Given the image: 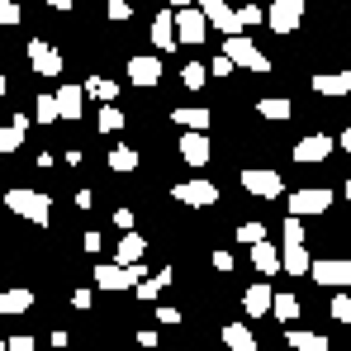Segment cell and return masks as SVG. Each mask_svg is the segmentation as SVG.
<instances>
[{
	"label": "cell",
	"instance_id": "15",
	"mask_svg": "<svg viewBox=\"0 0 351 351\" xmlns=\"http://www.w3.org/2000/svg\"><path fill=\"white\" fill-rule=\"evenodd\" d=\"M271 299H276V290H271L266 280H252V285L242 290V308H247V318H252V323L266 318V313H271Z\"/></svg>",
	"mask_w": 351,
	"mask_h": 351
},
{
	"label": "cell",
	"instance_id": "12",
	"mask_svg": "<svg viewBox=\"0 0 351 351\" xmlns=\"http://www.w3.org/2000/svg\"><path fill=\"white\" fill-rule=\"evenodd\" d=\"M209 38V24H204V14H199V5H190V10H176V43H190V48H199Z\"/></svg>",
	"mask_w": 351,
	"mask_h": 351
},
{
	"label": "cell",
	"instance_id": "52",
	"mask_svg": "<svg viewBox=\"0 0 351 351\" xmlns=\"http://www.w3.org/2000/svg\"><path fill=\"white\" fill-rule=\"evenodd\" d=\"M190 5H195V0H171V10H190Z\"/></svg>",
	"mask_w": 351,
	"mask_h": 351
},
{
	"label": "cell",
	"instance_id": "44",
	"mask_svg": "<svg viewBox=\"0 0 351 351\" xmlns=\"http://www.w3.org/2000/svg\"><path fill=\"white\" fill-rule=\"evenodd\" d=\"M209 71H214V76H233V62H228L223 53H219V58L209 62Z\"/></svg>",
	"mask_w": 351,
	"mask_h": 351
},
{
	"label": "cell",
	"instance_id": "19",
	"mask_svg": "<svg viewBox=\"0 0 351 351\" xmlns=\"http://www.w3.org/2000/svg\"><path fill=\"white\" fill-rule=\"evenodd\" d=\"M313 90L323 100H342V95H351V71H318L313 76Z\"/></svg>",
	"mask_w": 351,
	"mask_h": 351
},
{
	"label": "cell",
	"instance_id": "55",
	"mask_svg": "<svg viewBox=\"0 0 351 351\" xmlns=\"http://www.w3.org/2000/svg\"><path fill=\"white\" fill-rule=\"evenodd\" d=\"M0 351H10V342H5V337H0Z\"/></svg>",
	"mask_w": 351,
	"mask_h": 351
},
{
	"label": "cell",
	"instance_id": "20",
	"mask_svg": "<svg viewBox=\"0 0 351 351\" xmlns=\"http://www.w3.org/2000/svg\"><path fill=\"white\" fill-rule=\"evenodd\" d=\"M223 347L228 351H261L256 347V328H247V323H223Z\"/></svg>",
	"mask_w": 351,
	"mask_h": 351
},
{
	"label": "cell",
	"instance_id": "34",
	"mask_svg": "<svg viewBox=\"0 0 351 351\" xmlns=\"http://www.w3.org/2000/svg\"><path fill=\"white\" fill-rule=\"evenodd\" d=\"M95 123H100V133H119L123 128V110L119 105H100V119Z\"/></svg>",
	"mask_w": 351,
	"mask_h": 351
},
{
	"label": "cell",
	"instance_id": "18",
	"mask_svg": "<svg viewBox=\"0 0 351 351\" xmlns=\"http://www.w3.org/2000/svg\"><path fill=\"white\" fill-rule=\"evenodd\" d=\"M171 123H176V128H199V133H209L214 110H209V105H176V110H171Z\"/></svg>",
	"mask_w": 351,
	"mask_h": 351
},
{
	"label": "cell",
	"instance_id": "33",
	"mask_svg": "<svg viewBox=\"0 0 351 351\" xmlns=\"http://www.w3.org/2000/svg\"><path fill=\"white\" fill-rule=\"evenodd\" d=\"M62 110H58V95H38V105H34V123H58Z\"/></svg>",
	"mask_w": 351,
	"mask_h": 351
},
{
	"label": "cell",
	"instance_id": "54",
	"mask_svg": "<svg viewBox=\"0 0 351 351\" xmlns=\"http://www.w3.org/2000/svg\"><path fill=\"white\" fill-rule=\"evenodd\" d=\"M342 195H347V204H351V176H347V185H342Z\"/></svg>",
	"mask_w": 351,
	"mask_h": 351
},
{
	"label": "cell",
	"instance_id": "38",
	"mask_svg": "<svg viewBox=\"0 0 351 351\" xmlns=\"http://www.w3.org/2000/svg\"><path fill=\"white\" fill-rule=\"evenodd\" d=\"M19 19H24L19 0H0V24H19Z\"/></svg>",
	"mask_w": 351,
	"mask_h": 351
},
{
	"label": "cell",
	"instance_id": "37",
	"mask_svg": "<svg viewBox=\"0 0 351 351\" xmlns=\"http://www.w3.org/2000/svg\"><path fill=\"white\" fill-rule=\"evenodd\" d=\"M237 242H247V247H252V242H266V223H256V219L242 223V228H237Z\"/></svg>",
	"mask_w": 351,
	"mask_h": 351
},
{
	"label": "cell",
	"instance_id": "43",
	"mask_svg": "<svg viewBox=\"0 0 351 351\" xmlns=\"http://www.w3.org/2000/svg\"><path fill=\"white\" fill-rule=\"evenodd\" d=\"M233 266H237V261H233V252H214V271H223V276H228Z\"/></svg>",
	"mask_w": 351,
	"mask_h": 351
},
{
	"label": "cell",
	"instance_id": "41",
	"mask_svg": "<svg viewBox=\"0 0 351 351\" xmlns=\"http://www.w3.org/2000/svg\"><path fill=\"white\" fill-rule=\"evenodd\" d=\"M133 223H138V219H133V209H114V228L133 233Z\"/></svg>",
	"mask_w": 351,
	"mask_h": 351
},
{
	"label": "cell",
	"instance_id": "31",
	"mask_svg": "<svg viewBox=\"0 0 351 351\" xmlns=\"http://www.w3.org/2000/svg\"><path fill=\"white\" fill-rule=\"evenodd\" d=\"M81 90H86V100H100V105H114L119 100V81H110V76H90Z\"/></svg>",
	"mask_w": 351,
	"mask_h": 351
},
{
	"label": "cell",
	"instance_id": "16",
	"mask_svg": "<svg viewBox=\"0 0 351 351\" xmlns=\"http://www.w3.org/2000/svg\"><path fill=\"white\" fill-rule=\"evenodd\" d=\"M147 34H152V48L157 53H171L176 48V10H162L147 19Z\"/></svg>",
	"mask_w": 351,
	"mask_h": 351
},
{
	"label": "cell",
	"instance_id": "3",
	"mask_svg": "<svg viewBox=\"0 0 351 351\" xmlns=\"http://www.w3.org/2000/svg\"><path fill=\"white\" fill-rule=\"evenodd\" d=\"M171 199L185 204V209H214V204H219V185H214L209 176H190V180L171 185Z\"/></svg>",
	"mask_w": 351,
	"mask_h": 351
},
{
	"label": "cell",
	"instance_id": "11",
	"mask_svg": "<svg viewBox=\"0 0 351 351\" xmlns=\"http://www.w3.org/2000/svg\"><path fill=\"white\" fill-rule=\"evenodd\" d=\"M199 5V14H204V24H214L223 38H233V34H242V24H237V10L228 5V0H195Z\"/></svg>",
	"mask_w": 351,
	"mask_h": 351
},
{
	"label": "cell",
	"instance_id": "30",
	"mask_svg": "<svg viewBox=\"0 0 351 351\" xmlns=\"http://www.w3.org/2000/svg\"><path fill=\"white\" fill-rule=\"evenodd\" d=\"M110 171L114 176L138 171V147H133V143H114V147H110Z\"/></svg>",
	"mask_w": 351,
	"mask_h": 351
},
{
	"label": "cell",
	"instance_id": "2",
	"mask_svg": "<svg viewBox=\"0 0 351 351\" xmlns=\"http://www.w3.org/2000/svg\"><path fill=\"white\" fill-rule=\"evenodd\" d=\"M304 14H308V0H271V10H266V29L280 34V38H290V34L304 29Z\"/></svg>",
	"mask_w": 351,
	"mask_h": 351
},
{
	"label": "cell",
	"instance_id": "51",
	"mask_svg": "<svg viewBox=\"0 0 351 351\" xmlns=\"http://www.w3.org/2000/svg\"><path fill=\"white\" fill-rule=\"evenodd\" d=\"M71 5H76V0H48V10H62V14H66Z\"/></svg>",
	"mask_w": 351,
	"mask_h": 351
},
{
	"label": "cell",
	"instance_id": "1",
	"mask_svg": "<svg viewBox=\"0 0 351 351\" xmlns=\"http://www.w3.org/2000/svg\"><path fill=\"white\" fill-rule=\"evenodd\" d=\"M5 209H10V214H19V219H24V223H34V228H48V223H53V199H48L43 190H29V185L5 190Z\"/></svg>",
	"mask_w": 351,
	"mask_h": 351
},
{
	"label": "cell",
	"instance_id": "21",
	"mask_svg": "<svg viewBox=\"0 0 351 351\" xmlns=\"http://www.w3.org/2000/svg\"><path fill=\"white\" fill-rule=\"evenodd\" d=\"M285 332V342H290V351H328V337L323 332H308V328H280Z\"/></svg>",
	"mask_w": 351,
	"mask_h": 351
},
{
	"label": "cell",
	"instance_id": "23",
	"mask_svg": "<svg viewBox=\"0 0 351 351\" xmlns=\"http://www.w3.org/2000/svg\"><path fill=\"white\" fill-rule=\"evenodd\" d=\"M147 256V237L143 233H123V242H119V252H114V261L119 266H138Z\"/></svg>",
	"mask_w": 351,
	"mask_h": 351
},
{
	"label": "cell",
	"instance_id": "50",
	"mask_svg": "<svg viewBox=\"0 0 351 351\" xmlns=\"http://www.w3.org/2000/svg\"><path fill=\"white\" fill-rule=\"evenodd\" d=\"M337 147H342V152H351V128H342V133H337Z\"/></svg>",
	"mask_w": 351,
	"mask_h": 351
},
{
	"label": "cell",
	"instance_id": "28",
	"mask_svg": "<svg viewBox=\"0 0 351 351\" xmlns=\"http://www.w3.org/2000/svg\"><path fill=\"white\" fill-rule=\"evenodd\" d=\"M256 114L266 119V123H285V119L294 114V105L285 95H266V100H256Z\"/></svg>",
	"mask_w": 351,
	"mask_h": 351
},
{
	"label": "cell",
	"instance_id": "22",
	"mask_svg": "<svg viewBox=\"0 0 351 351\" xmlns=\"http://www.w3.org/2000/svg\"><path fill=\"white\" fill-rule=\"evenodd\" d=\"M308 266H313V256L304 252V242H285V247H280V271H290V276H308Z\"/></svg>",
	"mask_w": 351,
	"mask_h": 351
},
{
	"label": "cell",
	"instance_id": "35",
	"mask_svg": "<svg viewBox=\"0 0 351 351\" xmlns=\"http://www.w3.org/2000/svg\"><path fill=\"white\" fill-rule=\"evenodd\" d=\"M237 24H242V34H247L252 24H266V10H261V5H242V10H237Z\"/></svg>",
	"mask_w": 351,
	"mask_h": 351
},
{
	"label": "cell",
	"instance_id": "32",
	"mask_svg": "<svg viewBox=\"0 0 351 351\" xmlns=\"http://www.w3.org/2000/svg\"><path fill=\"white\" fill-rule=\"evenodd\" d=\"M180 81H185V90H199V86L209 81V66H204V62H185V66H180Z\"/></svg>",
	"mask_w": 351,
	"mask_h": 351
},
{
	"label": "cell",
	"instance_id": "47",
	"mask_svg": "<svg viewBox=\"0 0 351 351\" xmlns=\"http://www.w3.org/2000/svg\"><path fill=\"white\" fill-rule=\"evenodd\" d=\"M138 347L152 351V347H157V332H152V328H138Z\"/></svg>",
	"mask_w": 351,
	"mask_h": 351
},
{
	"label": "cell",
	"instance_id": "36",
	"mask_svg": "<svg viewBox=\"0 0 351 351\" xmlns=\"http://www.w3.org/2000/svg\"><path fill=\"white\" fill-rule=\"evenodd\" d=\"M332 323H351V294L347 290L332 294Z\"/></svg>",
	"mask_w": 351,
	"mask_h": 351
},
{
	"label": "cell",
	"instance_id": "42",
	"mask_svg": "<svg viewBox=\"0 0 351 351\" xmlns=\"http://www.w3.org/2000/svg\"><path fill=\"white\" fill-rule=\"evenodd\" d=\"M90 304H95V294H90V290H71V308H81V313H86Z\"/></svg>",
	"mask_w": 351,
	"mask_h": 351
},
{
	"label": "cell",
	"instance_id": "25",
	"mask_svg": "<svg viewBox=\"0 0 351 351\" xmlns=\"http://www.w3.org/2000/svg\"><path fill=\"white\" fill-rule=\"evenodd\" d=\"M252 266H256L261 276H276V271H280V247H271V242H252Z\"/></svg>",
	"mask_w": 351,
	"mask_h": 351
},
{
	"label": "cell",
	"instance_id": "49",
	"mask_svg": "<svg viewBox=\"0 0 351 351\" xmlns=\"http://www.w3.org/2000/svg\"><path fill=\"white\" fill-rule=\"evenodd\" d=\"M48 342H53V347L62 351V347H66V342H71V332H66V328H58V332H53V337H48Z\"/></svg>",
	"mask_w": 351,
	"mask_h": 351
},
{
	"label": "cell",
	"instance_id": "8",
	"mask_svg": "<svg viewBox=\"0 0 351 351\" xmlns=\"http://www.w3.org/2000/svg\"><path fill=\"white\" fill-rule=\"evenodd\" d=\"M143 280V261L138 266H119V261H95V285L100 290H133Z\"/></svg>",
	"mask_w": 351,
	"mask_h": 351
},
{
	"label": "cell",
	"instance_id": "6",
	"mask_svg": "<svg viewBox=\"0 0 351 351\" xmlns=\"http://www.w3.org/2000/svg\"><path fill=\"white\" fill-rule=\"evenodd\" d=\"M308 276L323 285V290H351V256H318L308 266Z\"/></svg>",
	"mask_w": 351,
	"mask_h": 351
},
{
	"label": "cell",
	"instance_id": "45",
	"mask_svg": "<svg viewBox=\"0 0 351 351\" xmlns=\"http://www.w3.org/2000/svg\"><path fill=\"white\" fill-rule=\"evenodd\" d=\"M157 323H176V328H180V308H171V304H162V308H157Z\"/></svg>",
	"mask_w": 351,
	"mask_h": 351
},
{
	"label": "cell",
	"instance_id": "53",
	"mask_svg": "<svg viewBox=\"0 0 351 351\" xmlns=\"http://www.w3.org/2000/svg\"><path fill=\"white\" fill-rule=\"evenodd\" d=\"M5 90H10V81H5V71H0V100H5Z\"/></svg>",
	"mask_w": 351,
	"mask_h": 351
},
{
	"label": "cell",
	"instance_id": "29",
	"mask_svg": "<svg viewBox=\"0 0 351 351\" xmlns=\"http://www.w3.org/2000/svg\"><path fill=\"white\" fill-rule=\"evenodd\" d=\"M271 318H276L280 328H290L294 318H299V299H294L290 290H276V299H271Z\"/></svg>",
	"mask_w": 351,
	"mask_h": 351
},
{
	"label": "cell",
	"instance_id": "40",
	"mask_svg": "<svg viewBox=\"0 0 351 351\" xmlns=\"http://www.w3.org/2000/svg\"><path fill=\"white\" fill-rule=\"evenodd\" d=\"M285 242H304V219L285 214Z\"/></svg>",
	"mask_w": 351,
	"mask_h": 351
},
{
	"label": "cell",
	"instance_id": "26",
	"mask_svg": "<svg viewBox=\"0 0 351 351\" xmlns=\"http://www.w3.org/2000/svg\"><path fill=\"white\" fill-rule=\"evenodd\" d=\"M34 308V290H0V318H10V313H29Z\"/></svg>",
	"mask_w": 351,
	"mask_h": 351
},
{
	"label": "cell",
	"instance_id": "14",
	"mask_svg": "<svg viewBox=\"0 0 351 351\" xmlns=\"http://www.w3.org/2000/svg\"><path fill=\"white\" fill-rule=\"evenodd\" d=\"M128 81L143 86V90H152V86L162 81V58H157V53H138V58H128Z\"/></svg>",
	"mask_w": 351,
	"mask_h": 351
},
{
	"label": "cell",
	"instance_id": "9",
	"mask_svg": "<svg viewBox=\"0 0 351 351\" xmlns=\"http://www.w3.org/2000/svg\"><path fill=\"white\" fill-rule=\"evenodd\" d=\"M332 147H337V138H328V133H304L299 143H294V167H318V162H328L332 157Z\"/></svg>",
	"mask_w": 351,
	"mask_h": 351
},
{
	"label": "cell",
	"instance_id": "4",
	"mask_svg": "<svg viewBox=\"0 0 351 351\" xmlns=\"http://www.w3.org/2000/svg\"><path fill=\"white\" fill-rule=\"evenodd\" d=\"M223 58L233 62V66H247V71H256V76H266L271 71V58L247 38V34H233V38H223Z\"/></svg>",
	"mask_w": 351,
	"mask_h": 351
},
{
	"label": "cell",
	"instance_id": "24",
	"mask_svg": "<svg viewBox=\"0 0 351 351\" xmlns=\"http://www.w3.org/2000/svg\"><path fill=\"white\" fill-rule=\"evenodd\" d=\"M171 280H176V266H167V271H157V276H147V280H138L133 290H138V299H143V304H157V294L167 290Z\"/></svg>",
	"mask_w": 351,
	"mask_h": 351
},
{
	"label": "cell",
	"instance_id": "46",
	"mask_svg": "<svg viewBox=\"0 0 351 351\" xmlns=\"http://www.w3.org/2000/svg\"><path fill=\"white\" fill-rule=\"evenodd\" d=\"M10 342V351H34V337L29 332H19V337H5Z\"/></svg>",
	"mask_w": 351,
	"mask_h": 351
},
{
	"label": "cell",
	"instance_id": "17",
	"mask_svg": "<svg viewBox=\"0 0 351 351\" xmlns=\"http://www.w3.org/2000/svg\"><path fill=\"white\" fill-rule=\"evenodd\" d=\"M29 123H34V119L24 114V110L10 119V123H0V157H10V152H19V147H24V133H29Z\"/></svg>",
	"mask_w": 351,
	"mask_h": 351
},
{
	"label": "cell",
	"instance_id": "48",
	"mask_svg": "<svg viewBox=\"0 0 351 351\" xmlns=\"http://www.w3.org/2000/svg\"><path fill=\"white\" fill-rule=\"evenodd\" d=\"M81 242H86V252H105V242H100V233H86Z\"/></svg>",
	"mask_w": 351,
	"mask_h": 351
},
{
	"label": "cell",
	"instance_id": "39",
	"mask_svg": "<svg viewBox=\"0 0 351 351\" xmlns=\"http://www.w3.org/2000/svg\"><path fill=\"white\" fill-rule=\"evenodd\" d=\"M105 14H110L114 24H123V19L133 14V5H128V0H110V5H105Z\"/></svg>",
	"mask_w": 351,
	"mask_h": 351
},
{
	"label": "cell",
	"instance_id": "13",
	"mask_svg": "<svg viewBox=\"0 0 351 351\" xmlns=\"http://www.w3.org/2000/svg\"><path fill=\"white\" fill-rule=\"evenodd\" d=\"M24 53H29V66H34L38 76H62V66H66L62 53L48 43V38H29V48H24Z\"/></svg>",
	"mask_w": 351,
	"mask_h": 351
},
{
	"label": "cell",
	"instance_id": "5",
	"mask_svg": "<svg viewBox=\"0 0 351 351\" xmlns=\"http://www.w3.org/2000/svg\"><path fill=\"white\" fill-rule=\"evenodd\" d=\"M176 152H180V162H185L190 171H199V167H209V157H214V138L199 133V128H180Z\"/></svg>",
	"mask_w": 351,
	"mask_h": 351
},
{
	"label": "cell",
	"instance_id": "7",
	"mask_svg": "<svg viewBox=\"0 0 351 351\" xmlns=\"http://www.w3.org/2000/svg\"><path fill=\"white\" fill-rule=\"evenodd\" d=\"M237 180H242V190L256 195V199H280V195H285V180H280V171H271V167H247Z\"/></svg>",
	"mask_w": 351,
	"mask_h": 351
},
{
	"label": "cell",
	"instance_id": "27",
	"mask_svg": "<svg viewBox=\"0 0 351 351\" xmlns=\"http://www.w3.org/2000/svg\"><path fill=\"white\" fill-rule=\"evenodd\" d=\"M58 110H62L66 123L81 119V110H86V90H81V86H62V90H58Z\"/></svg>",
	"mask_w": 351,
	"mask_h": 351
},
{
	"label": "cell",
	"instance_id": "10",
	"mask_svg": "<svg viewBox=\"0 0 351 351\" xmlns=\"http://www.w3.org/2000/svg\"><path fill=\"white\" fill-rule=\"evenodd\" d=\"M290 214L294 219H308V214H332V190L323 185H304L290 195Z\"/></svg>",
	"mask_w": 351,
	"mask_h": 351
}]
</instances>
